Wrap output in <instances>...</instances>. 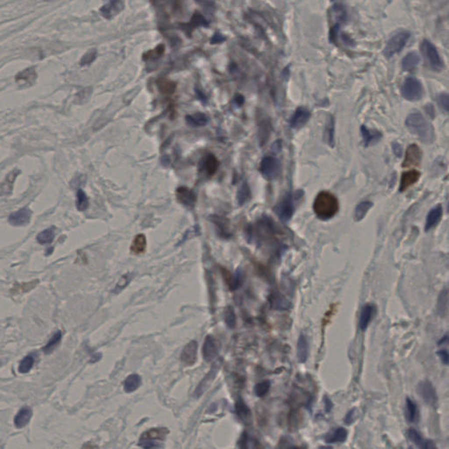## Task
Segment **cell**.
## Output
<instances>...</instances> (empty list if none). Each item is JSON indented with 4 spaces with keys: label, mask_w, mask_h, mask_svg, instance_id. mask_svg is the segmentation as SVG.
I'll return each instance as SVG.
<instances>
[{
    "label": "cell",
    "mask_w": 449,
    "mask_h": 449,
    "mask_svg": "<svg viewBox=\"0 0 449 449\" xmlns=\"http://www.w3.org/2000/svg\"><path fill=\"white\" fill-rule=\"evenodd\" d=\"M405 126L421 142L426 144L433 142L435 137L433 128L422 114L418 113L410 114L405 121Z\"/></svg>",
    "instance_id": "1"
},
{
    "label": "cell",
    "mask_w": 449,
    "mask_h": 449,
    "mask_svg": "<svg viewBox=\"0 0 449 449\" xmlns=\"http://www.w3.org/2000/svg\"><path fill=\"white\" fill-rule=\"evenodd\" d=\"M313 211L320 219H332L339 211L338 199L330 192L321 191L315 198Z\"/></svg>",
    "instance_id": "2"
},
{
    "label": "cell",
    "mask_w": 449,
    "mask_h": 449,
    "mask_svg": "<svg viewBox=\"0 0 449 449\" xmlns=\"http://www.w3.org/2000/svg\"><path fill=\"white\" fill-rule=\"evenodd\" d=\"M410 34L406 31L397 33L395 36H392L389 42L386 44L383 54L386 57H392L399 53L401 50L406 45L408 40L410 38Z\"/></svg>",
    "instance_id": "3"
},
{
    "label": "cell",
    "mask_w": 449,
    "mask_h": 449,
    "mask_svg": "<svg viewBox=\"0 0 449 449\" xmlns=\"http://www.w3.org/2000/svg\"><path fill=\"white\" fill-rule=\"evenodd\" d=\"M420 48L429 66L434 71H441L443 69V62L434 45L427 40H424L421 43Z\"/></svg>",
    "instance_id": "4"
},
{
    "label": "cell",
    "mask_w": 449,
    "mask_h": 449,
    "mask_svg": "<svg viewBox=\"0 0 449 449\" xmlns=\"http://www.w3.org/2000/svg\"><path fill=\"white\" fill-rule=\"evenodd\" d=\"M402 94L409 101H417L423 96V86L417 78H406L402 87Z\"/></svg>",
    "instance_id": "5"
},
{
    "label": "cell",
    "mask_w": 449,
    "mask_h": 449,
    "mask_svg": "<svg viewBox=\"0 0 449 449\" xmlns=\"http://www.w3.org/2000/svg\"><path fill=\"white\" fill-rule=\"evenodd\" d=\"M280 170V162L273 156H265L260 164V171L268 180L276 179L279 176Z\"/></svg>",
    "instance_id": "6"
},
{
    "label": "cell",
    "mask_w": 449,
    "mask_h": 449,
    "mask_svg": "<svg viewBox=\"0 0 449 449\" xmlns=\"http://www.w3.org/2000/svg\"><path fill=\"white\" fill-rule=\"evenodd\" d=\"M276 215L278 216L283 222H287L289 221L291 217L293 215L294 205L293 200L290 195H287L286 197L279 202V204L276 205Z\"/></svg>",
    "instance_id": "7"
},
{
    "label": "cell",
    "mask_w": 449,
    "mask_h": 449,
    "mask_svg": "<svg viewBox=\"0 0 449 449\" xmlns=\"http://www.w3.org/2000/svg\"><path fill=\"white\" fill-rule=\"evenodd\" d=\"M417 391L425 403L431 406L436 405V403L438 402V396L436 394L434 387L430 381L426 380L421 382L417 387Z\"/></svg>",
    "instance_id": "8"
},
{
    "label": "cell",
    "mask_w": 449,
    "mask_h": 449,
    "mask_svg": "<svg viewBox=\"0 0 449 449\" xmlns=\"http://www.w3.org/2000/svg\"><path fill=\"white\" fill-rule=\"evenodd\" d=\"M105 2L106 4L103 6L100 12L106 19L114 18L124 8V5L121 0H105Z\"/></svg>",
    "instance_id": "9"
},
{
    "label": "cell",
    "mask_w": 449,
    "mask_h": 449,
    "mask_svg": "<svg viewBox=\"0 0 449 449\" xmlns=\"http://www.w3.org/2000/svg\"><path fill=\"white\" fill-rule=\"evenodd\" d=\"M220 361H217L216 364L212 367V369L209 371L208 374L205 375V378L202 380L201 382L199 383L197 389L195 390L194 395L196 397L201 396L205 393L206 389H208L209 386L212 384L213 380L215 378L216 375L218 374V371L220 368Z\"/></svg>",
    "instance_id": "10"
},
{
    "label": "cell",
    "mask_w": 449,
    "mask_h": 449,
    "mask_svg": "<svg viewBox=\"0 0 449 449\" xmlns=\"http://www.w3.org/2000/svg\"><path fill=\"white\" fill-rule=\"evenodd\" d=\"M31 216H32L31 210L28 207H24L19 210L18 212L12 213L8 219V221L15 227H22L28 225L30 222Z\"/></svg>",
    "instance_id": "11"
},
{
    "label": "cell",
    "mask_w": 449,
    "mask_h": 449,
    "mask_svg": "<svg viewBox=\"0 0 449 449\" xmlns=\"http://www.w3.org/2000/svg\"><path fill=\"white\" fill-rule=\"evenodd\" d=\"M198 357V343L195 340H191V342L184 347V350L181 354V360L184 364L191 366L194 364Z\"/></svg>",
    "instance_id": "12"
},
{
    "label": "cell",
    "mask_w": 449,
    "mask_h": 449,
    "mask_svg": "<svg viewBox=\"0 0 449 449\" xmlns=\"http://www.w3.org/2000/svg\"><path fill=\"white\" fill-rule=\"evenodd\" d=\"M422 152L416 144H411L407 149L403 167L417 166L421 162Z\"/></svg>",
    "instance_id": "13"
},
{
    "label": "cell",
    "mask_w": 449,
    "mask_h": 449,
    "mask_svg": "<svg viewBox=\"0 0 449 449\" xmlns=\"http://www.w3.org/2000/svg\"><path fill=\"white\" fill-rule=\"evenodd\" d=\"M219 353L218 343L212 336L208 335L205 338V344L203 347V355L206 361H212L217 357Z\"/></svg>",
    "instance_id": "14"
},
{
    "label": "cell",
    "mask_w": 449,
    "mask_h": 449,
    "mask_svg": "<svg viewBox=\"0 0 449 449\" xmlns=\"http://www.w3.org/2000/svg\"><path fill=\"white\" fill-rule=\"evenodd\" d=\"M310 118H311L310 112L304 107H299V108H297L290 120V127L294 129L302 128L307 123Z\"/></svg>",
    "instance_id": "15"
},
{
    "label": "cell",
    "mask_w": 449,
    "mask_h": 449,
    "mask_svg": "<svg viewBox=\"0 0 449 449\" xmlns=\"http://www.w3.org/2000/svg\"><path fill=\"white\" fill-rule=\"evenodd\" d=\"M177 198L178 202L187 207H193L197 202V196L194 192L184 186L177 188Z\"/></svg>",
    "instance_id": "16"
},
{
    "label": "cell",
    "mask_w": 449,
    "mask_h": 449,
    "mask_svg": "<svg viewBox=\"0 0 449 449\" xmlns=\"http://www.w3.org/2000/svg\"><path fill=\"white\" fill-rule=\"evenodd\" d=\"M407 437L410 439V441L413 442L415 445H417L418 447L424 449H434L436 448L433 441H431L430 439H424L420 433L418 431H416L415 429H409L407 431Z\"/></svg>",
    "instance_id": "17"
},
{
    "label": "cell",
    "mask_w": 449,
    "mask_h": 449,
    "mask_svg": "<svg viewBox=\"0 0 449 449\" xmlns=\"http://www.w3.org/2000/svg\"><path fill=\"white\" fill-rule=\"evenodd\" d=\"M36 78H37V73H36V69L31 67L26 69L17 74L16 82L22 86H31L36 83Z\"/></svg>",
    "instance_id": "18"
},
{
    "label": "cell",
    "mask_w": 449,
    "mask_h": 449,
    "mask_svg": "<svg viewBox=\"0 0 449 449\" xmlns=\"http://www.w3.org/2000/svg\"><path fill=\"white\" fill-rule=\"evenodd\" d=\"M308 354H309V341L307 336L301 333L298 340H297V355L298 361L300 363H304L307 361Z\"/></svg>",
    "instance_id": "19"
},
{
    "label": "cell",
    "mask_w": 449,
    "mask_h": 449,
    "mask_svg": "<svg viewBox=\"0 0 449 449\" xmlns=\"http://www.w3.org/2000/svg\"><path fill=\"white\" fill-rule=\"evenodd\" d=\"M419 177H420V173L417 170H410V171L404 172L401 177L399 191L403 192L408 188L410 187L412 184H416L419 179Z\"/></svg>",
    "instance_id": "20"
},
{
    "label": "cell",
    "mask_w": 449,
    "mask_h": 449,
    "mask_svg": "<svg viewBox=\"0 0 449 449\" xmlns=\"http://www.w3.org/2000/svg\"><path fill=\"white\" fill-rule=\"evenodd\" d=\"M374 312H375V306L373 304H366L363 306L359 320V327L361 331H365L368 328V325L373 318Z\"/></svg>",
    "instance_id": "21"
},
{
    "label": "cell",
    "mask_w": 449,
    "mask_h": 449,
    "mask_svg": "<svg viewBox=\"0 0 449 449\" xmlns=\"http://www.w3.org/2000/svg\"><path fill=\"white\" fill-rule=\"evenodd\" d=\"M442 213H443V211H442L440 205H437L434 208L431 209L426 217V222H425V227H424L425 232L431 230V228H433L438 225V223L441 219Z\"/></svg>",
    "instance_id": "22"
},
{
    "label": "cell",
    "mask_w": 449,
    "mask_h": 449,
    "mask_svg": "<svg viewBox=\"0 0 449 449\" xmlns=\"http://www.w3.org/2000/svg\"><path fill=\"white\" fill-rule=\"evenodd\" d=\"M361 131L365 146L374 145L382 138V134L375 129H369L362 126Z\"/></svg>",
    "instance_id": "23"
},
{
    "label": "cell",
    "mask_w": 449,
    "mask_h": 449,
    "mask_svg": "<svg viewBox=\"0 0 449 449\" xmlns=\"http://www.w3.org/2000/svg\"><path fill=\"white\" fill-rule=\"evenodd\" d=\"M219 167V160L216 158L215 156L212 154H209L208 156L205 157V159L202 162V170L205 171L208 176H212L216 173Z\"/></svg>",
    "instance_id": "24"
},
{
    "label": "cell",
    "mask_w": 449,
    "mask_h": 449,
    "mask_svg": "<svg viewBox=\"0 0 449 449\" xmlns=\"http://www.w3.org/2000/svg\"><path fill=\"white\" fill-rule=\"evenodd\" d=\"M20 173H21L20 170H15L8 174V177H6V180L0 184V196H8L11 194L15 178Z\"/></svg>",
    "instance_id": "25"
},
{
    "label": "cell",
    "mask_w": 449,
    "mask_h": 449,
    "mask_svg": "<svg viewBox=\"0 0 449 449\" xmlns=\"http://www.w3.org/2000/svg\"><path fill=\"white\" fill-rule=\"evenodd\" d=\"M32 410L29 407H23L15 416V424L17 428H23L29 424L32 417Z\"/></svg>",
    "instance_id": "26"
},
{
    "label": "cell",
    "mask_w": 449,
    "mask_h": 449,
    "mask_svg": "<svg viewBox=\"0 0 449 449\" xmlns=\"http://www.w3.org/2000/svg\"><path fill=\"white\" fill-rule=\"evenodd\" d=\"M212 221L216 225V227L219 231V234L222 237L229 238L231 234L229 233V227L227 226L228 220L226 218L214 215L212 217Z\"/></svg>",
    "instance_id": "27"
},
{
    "label": "cell",
    "mask_w": 449,
    "mask_h": 449,
    "mask_svg": "<svg viewBox=\"0 0 449 449\" xmlns=\"http://www.w3.org/2000/svg\"><path fill=\"white\" fill-rule=\"evenodd\" d=\"M185 120L187 121L188 124L192 127H204L205 125L208 124L209 121H210L207 115L203 113H197L192 115H187Z\"/></svg>",
    "instance_id": "28"
},
{
    "label": "cell",
    "mask_w": 449,
    "mask_h": 449,
    "mask_svg": "<svg viewBox=\"0 0 449 449\" xmlns=\"http://www.w3.org/2000/svg\"><path fill=\"white\" fill-rule=\"evenodd\" d=\"M419 61H420V58L417 53L411 52V53L408 54L402 61V68H403V71H413L414 69L417 67V64H419Z\"/></svg>",
    "instance_id": "29"
},
{
    "label": "cell",
    "mask_w": 449,
    "mask_h": 449,
    "mask_svg": "<svg viewBox=\"0 0 449 449\" xmlns=\"http://www.w3.org/2000/svg\"><path fill=\"white\" fill-rule=\"evenodd\" d=\"M347 438V431L343 427H338L325 438L326 443H342Z\"/></svg>",
    "instance_id": "30"
},
{
    "label": "cell",
    "mask_w": 449,
    "mask_h": 449,
    "mask_svg": "<svg viewBox=\"0 0 449 449\" xmlns=\"http://www.w3.org/2000/svg\"><path fill=\"white\" fill-rule=\"evenodd\" d=\"M142 384V378L139 375L133 374L127 377L125 380L124 389L126 392L131 393L139 389V387Z\"/></svg>",
    "instance_id": "31"
},
{
    "label": "cell",
    "mask_w": 449,
    "mask_h": 449,
    "mask_svg": "<svg viewBox=\"0 0 449 449\" xmlns=\"http://www.w3.org/2000/svg\"><path fill=\"white\" fill-rule=\"evenodd\" d=\"M147 247V239L144 234H138L133 241L131 246V251L135 255H140L145 252Z\"/></svg>",
    "instance_id": "32"
},
{
    "label": "cell",
    "mask_w": 449,
    "mask_h": 449,
    "mask_svg": "<svg viewBox=\"0 0 449 449\" xmlns=\"http://www.w3.org/2000/svg\"><path fill=\"white\" fill-rule=\"evenodd\" d=\"M417 407L412 400L407 397L405 401V417L406 420L410 423H413L417 417Z\"/></svg>",
    "instance_id": "33"
},
{
    "label": "cell",
    "mask_w": 449,
    "mask_h": 449,
    "mask_svg": "<svg viewBox=\"0 0 449 449\" xmlns=\"http://www.w3.org/2000/svg\"><path fill=\"white\" fill-rule=\"evenodd\" d=\"M373 206L371 202L363 201L360 203L356 206V208L354 210V220L355 221H361V219H363L366 214L368 213L369 209Z\"/></svg>",
    "instance_id": "34"
},
{
    "label": "cell",
    "mask_w": 449,
    "mask_h": 449,
    "mask_svg": "<svg viewBox=\"0 0 449 449\" xmlns=\"http://www.w3.org/2000/svg\"><path fill=\"white\" fill-rule=\"evenodd\" d=\"M56 237V228L52 227L41 232L37 236V241L40 244H50Z\"/></svg>",
    "instance_id": "35"
},
{
    "label": "cell",
    "mask_w": 449,
    "mask_h": 449,
    "mask_svg": "<svg viewBox=\"0 0 449 449\" xmlns=\"http://www.w3.org/2000/svg\"><path fill=\"white\" fill-rule=\"evenodd\" d=\"M447 305H448V291L447 289L442 290L438 299V312L441 316H445L447 311Z\"/></svg>",
    "instance_id": "36"
},
{
    "label": "cell",
    "mask_w": 449,
    "mask_h": 449,
    "mask_svg": "<svg viewBox=\"0 0 449 449\" xmlns=\"http://www.w3.org/2000/svg\"><path fill=\"white\" fill-rule=\"evenodd\" d=\"M235 410L238 416L243 420H248L251 417V411L243 400L239 399L235 404Z\"/></svg>",
    "instance_id": "37"
},
{
    "label": "cell",
    "mask_w": 449,
    "mask_h": 449,
    "mask_svg": "<svg viewBox=\"0 0 449 449\" xmlns=\"http://www.w3.org/2000/svg\"><path fill=\"white\" fill-rule=\"evenodd\" d=\"M250 198V188L247 182L241 184V188L238 191L237 199L239 205H243Z\"/></svg>",
    "instance_id": "38"
},
{
    "label": "cell",
    "mask_w": 449,
    "mask_h": 449,
    "mask_svg": "<svg viewBox=\"0 0 449 449\" xmlns=\"http://www.w3.org/2000/svg\"><path fill=\"white\" fill-rule=\"evenodd\" d=\"M168 431L163 428H159V429H152L145 432L142 436V439H149V440H154V439H160L163 438L166 435Z\"/></svg>",
    "instance_id": "39"
},
{
    "label": "cell",
    "mask_w": 449,
    "mask_h": 449,
    "mask_svg": "<svg viewBox=\"0 0 449 449\" xmlns=\"http://www.w3.org/2000/svg\"><path fill=\"white\" fill-rule=\"evenodd\" d=\"M88 206L89 199L87 195L85 194V191L81 189L78 190L77 193V208L83 212L88 208Z\"/></svg>",
    "instance_id": "40"
},
{
    "label": "cell",
    "mask_w": 449,
    "mask_h": 449,
    "mask_svg": "<svg viewBox=\"0 0 449 449\" xmlns=\"http://www.w3.org/2000/svg\"><path fill=\"white\" fill-rule=\"evenodd\" d=\"M61 339H62V332L60 331L56 332L54 334L53 337L50 339V341L47 343L46 346L43 347V351L46 354H50L52 351L57 347V345L60 343Z\"/></svg>",
    "instance_id": "41"
},
{
    "label": "cell",
    "mask_w": 449,
    "mask_h": 449,
    "mask_svg": "<svg viewBox=\"0 0 449 449\" xmlns=\"http://www.w3.org/2000/svg\"><path fill=\"white\" fill-rule=\"evenodd\" d=\"M35 363V358L33 355H28L26 356L20 363L19 366V371L22 374L29 373L33 368V365Z\"/></svg>",
    "instance_id": "42"
},
{
    "label": "cell",
    "mask_w": 449,
    "mask_h": 449,
    "mask_svg": "<svg viewBox=\"0 0 449 449\" xmlns=\"http://www.w3.org/2000/svg\"><path fill=\"white\" fill-rule=\"evenodd\" d=\"M270 382L269 381H263V382H259L255 387V394L259 397L266 396L270 389Z\"/></svg>",
    "instance_id": "43"
},
{
    "label": "cell",
    "mask_w": 449,
    "mask_h": 449,
    "mask_svg": "<svg viewBox=\"0 0 449 449\" xmlns=\"http://www.w3.org/2000/svg\"><path fill=\"white\" fill-rule=\"evenodd\" d=\"M225 319H226V323H227V326L229 328H234L235 325H236V316H235V313H234V309L231 307V306L227 308V311H226Z\"/></svg>",
    "instance_id": "44"
},
{
    "label": "cell",
    "mask_w": 449,
    "mask_h": 449,
    "mask_svg": "<svg viewBox=\"0 0 449 449\" xmlns=\"http://www.w3.org/2000/svg\"><path fill=\"white\" fill-rule=\"evenodd\" d=\"M242 283H243L242 273L240 270H238L236 274H235V276L231 279L229 286H230L231 290H237L238 288L242 284Z\"/></svg>",
    "instance_id": "45"
},
{
    "label": "cell",
    "mask_w": 449,
    "mask_h": 449,
    "mask_svg": "<svg viewBox=\"0 0 449 449\" xmlns=\"http://www.w3.org/2000/svg\"><path fill=\"white\" fill-rule=\"evenodd\" d=\"M96 57H97L96 50H90L88 53L85 54V56L82 58L81 62H80L81 66H86V65L92 64V62L95 60Z\"/></svg>",
    "instance_id": "46"
},
{
    "label": "cell",
    "mask_w": 449,
    "mask_h": 449,
    "mask_svg": "<svg viewBox=\"0 0 449 449\" xmlns=\"http://www.w3.org/2000/svg\"><path fill=\"white\" fill-rule=\"evenodd\" d=\"M159 87L161 92H163V93L170 94V93H173L175 89H176V85H173L170 82L163 81L162 83H160Z\"/></svg>",
    "instance_id": "47"
},
{
    "label": "cell",
    "mask_w": 449,
    "mask_h": 449,
    "mask_svg": "<svg viewBox=\"0 0 449 449\" xmlns=\"http://www.w3.org/2000/svg\"><path fill=\"white\" fill-rule=\"evenodd\" d=\"M438 102L442 109L445 110V112H448L449 97L447 94H441L438 96Z\"/></svg>",
    "instance_id": "48"
},
{
    "label": "cell",
    "mask_w": 449,
    "mask_h": 449,
    "mask_svg": "<svg viewBox=\"0 0 449 449\" xmlns=\"http://www.w3.org/2000/svg\"><path fill=\"white\" fill-rule=\"evenodd\" d=\"M327 138H328L329 144H333V133H334V124L332 117H330V121L327 124Z\"/></svg>",
    "instance_id": "49"
},
{
    "label": "cell",
    "mask_w": 449,
    "mask_h": 449,
    "mask_svg": "<svg viewBox=\"0 0 449 449\" xmlns=\"http://www.w3.org/2000/svg\"><path fill=\"white\" fill-rule=\"evenodd\" d=\"M438 357L440 358L442 362L445 365L448 364L449 354L446 349H441L438 352Z\"/></svg>",
    "instance_id": "50"
},
{
    "label": "cell",
    "mask_w": 449,
    "mask_h": 449,
    "mask_svg": "<svg viewBox=\"0 0 449 449\" xmlns=\"http://www.w3.org/2000/svg\"><path fill=\"white\" fill-rule=\"evenodd\" d=\"M354 418V410H352L347 414V416L345 417V423L347 424H350Z\"/></svg>",
    "instance_id": "51"
},
{
    "label": "cell",
    "mask_w": 449,
    "mask_h": 449,
    "mask_svg": "<svg viewBox=\"0 0 449 449\" xmlns=\"http://www.w3.org/2000/svg\"><path fill=\"white\" fill-rule=\"evenodd\" d=\"M393 150H394V152H395L396 156H401V155H402V148L397 143L393 144Z\"/></svg>",
    "instance_id": "52"
},
{
    "label": "cell",
    "mask_w": 449,
    "mask_h": 449,
    "mask_svg": "<svg viewBox=\"0 0 449 449\" xmlns=\"http://www.w3.org/2000/svg\"><path fill=\"white\" fill-rule=\"evenodd\" d=\"M235 102H236L238 106H242L243 103H244V98L242 96L237 95L235 97Z\"/></svg>",
    "instance_id": "53"
},
{
    "label": "cell",
    "mask_w": 449,
    "mask_h": 449,
    "mask_svg": "<svg viewBox=\"0 0 449 449\" xmlns=\"http://www.w3.org/2000/svg\"><path fill=\"white\" fill-rule=\"evenodd\" d=\"M325 406L326 411H330L331 409H332V403H331V401L327 397H325Z\"/></svg>",
    "instance_id": "54"
},
{
    "label": "cell",
    "mask_w": 449,
    "mask_h": 449,
    "mask_svg": "<svg viewBox=\"0 0 449 449\" xmlns=\"http://www.w3.org/2000/svg\"><path fill=\"white\" fill-rule=\"evenodd\" d=\"M447 341H448V336H447V334H445V335L442 338L441 340L438 341V345L440 346V345H443V344L447 343Z\"/></svg>",
    "instance_id": "55"
},
{
    "label": "cell",
    "mask_w": 449,
    "mask_h": 449,
    "mask_svg": "<svg viewBox=\"0 0 449 449\" xmlns=\"http://www.w3.org/2000/svg\"><path fill=\"white\" fill-rule=\"evenodd\" d=\"M224 39H221V36H218V35H216L213 37V41H214V43H221V41H223Z\"/></svg>",
    "instance_id": "56"
},
{
    "label": "cell",
    "mask_w": 449,
    "mask_h": 449,
    "mask_svg": "<svg viewBox=\"0 0 449 449\" xmlns=\"http://www.w3.org/2000/svg\"><path fill=\"white\" fill-rule=\"evenodd\" d=\"M45 1H52V0H45Z\"/></svg>",
    "instance_id": "57"
},
{
    "label": "cell",
    "mask_w": 449,
    "mask_h": 449,
    "mask_svg": "<svg viewBox=\"0 0 449 449\" xmlns=\"http://www.w3.org/2000/svg\"><path fill=\"white\" fill-rule=\"evenodd\" d=\"M0 365H1V361H0Z\"/></svg>",
    "instance_id": "58"
},
{
    "label": "cell",
    "mask_w": 449,
    "mask_h": 449,
    "mask_svg": "<svg viewBox=\"0 0 449 449\" xmlns=\"http://www.w3.org/2000/svg\"><path fill=\"white\" fill-rule=\"evenodd\" d=\"M332 1H333V0H332Z\"/></svg>",
    "instance_id": "59"
}]
</instances>
